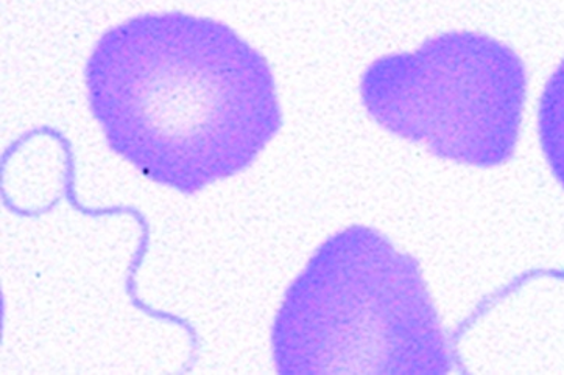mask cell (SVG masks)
Returning <instances> with one entry per match:
<instances>
[{
	"label": "cell",
	"mask_w": 564,
	"mask_h": 375,
	"mask_svg": "<svg viewBox=\"0 0 564 375\" xmlns=\"http://www.w3.org/2000/svg\"><path fill=\"white\" fill-rule=\"evenodd\" d=\"M538 136L549 168L564 189V59L541 93Z\"/></svg>",
	"instance_id": "cell-4"
},
{
	"label": "cell",
	"mask_w": 564,
	"mask_h": 375,
	"mask_svg": "<svg viewBox=\"0 0 564 375\" xmlns=\"http://www.w3.org/2000/svg\"><path fill=\"white\" fill-rule=\"evenodd\" d=\"M85 86L111 152L183 195L246 172L282 126L264 55L224 22L182 11L107 30Z\"/></svg>",
	"instance_id": "cell-1"
},
{
	"label": "cell",
	"mask_w": 564,
	"mask_h": 375,
	"mask_svg": "<svg viewBox=\"0 0 564 375\" xmlns=\"http://www.w3.org/2000/svg\"><path fill=\"white\" fill-rule=\"evenodd\" d=\"M270 348L284 375L453 371L419 262L362 224L315 250L285 290Z\"/></svg>",
	"instance_id": "cell-2"
},
{
	"label": "cell",
	"mask_w": 564,
	"mask_h": 375,
	"mask_svg": "<svg viewBox=\"0 0 564 375\" xmlns=\"http://www.w3.org/2000/svg\"><path fill=\"white\" fill-rule=\"evenodd\" d=\"M528 73L488 35L449 32L375 59L360 78L368 115L440 159L492 168L517 152Z\"/></svg>",
	"instance_id": "cell-3"
}]
</instances>
